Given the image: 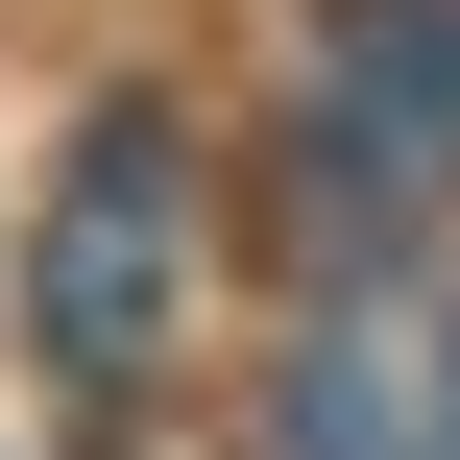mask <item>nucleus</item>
Masks as SVG:
<instances>
[{"label":"nucleus","mask_w":460,"mask_h":460,"mask_svg":"<svg viewBox=\"0 0 460 460\" xmlns=\"http://www.w3.org/2000/svg\"><path fill=\"white\" fill-rule=\"evenodd\" d=\"M170 315H194V146L121 97V121H73V194H49V243H24V340H49L73 388H146Z\"/></svg>","instance_id":"f257e3e1"},{"label":"nucleus","mask_w":460,"mask_h":460,"mask_svg":"<svg viewBox=\"0 0 460 460\" xmlns=\"http://www.w3.org/2000/svg\"><path fill=\"white\" fill-rule=\"evenodd\" d=\"M437 170H460V0H340L315 24V121H291V194L340 243H388Z\"/></svg>","instance_id":"f03ea898"},{"label":"nucleus","mask_w":460,"mask_h":460,"mask_svg":"<svg viewBox=\"0 0 460 460\" xmlns=\"http://www.w3.org/2000/svg\"><path fill=\"white\" fill-rule=\"evenodd\" d=\"M267 460H460V291H340V315H291Z\"/></svg>","instance_id":"7ed1b4c3"}]
</instances>
